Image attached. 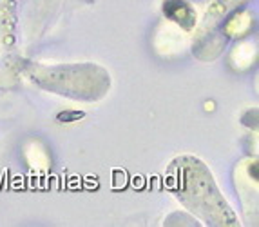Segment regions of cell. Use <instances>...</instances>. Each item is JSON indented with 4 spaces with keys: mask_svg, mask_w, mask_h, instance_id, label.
I'll use <instances>...</instances> for the list:
<instances>
[{
    "mask_svg": "<svg viewBox=\"0 0 259 227\" xmlns=\"http://www.w3.org/2000/svg\"><path fill=\"white\" fill-rule=\"evenodd\" d=\"M163 15L187 31L194 29L196 26V11L187 0H165Z\"/></svg>",
    "mask_w": 259,
    "mask_h": 227,
    "instance_id": "3",
    "label": "cell"
},
{
    "mask_svg": "<svg viewBox=\"0 0 259 227\" xmlns=\"http://www.w3.org/2000/svg\"><path fill=\"white\" fill-rule=\"evenodd\" d=\"M24 73L38 88L69 96L73 100H100L111 88L109 73L95 64H65V66L29 64L24 67Z\"/></svg>",
    "mask_w": 259,
    "mask_h": 227,
    "instance_id": "2",
    "label": "cell"
},
{
    "mask_svg": "<svg viewBox=\"0 0 259 227\" xmlns=\"http://www.w3.org/2000/svg\"><path fill=\"white\" fill-rule=\"evenodd\" d=\"M167 187L207 225H239L238 216L225 200L210 169L199 158L192 155L178 157L167 169Z\"/></svg>",
    "mask_w": 259,
    "mask_h": 227,
    "instance_id": "1",
    "label": "cell"
},
{
    "mask_svg": "<svg viewBox=\"0 0 259 227\" xmlns=\"http://www.w3.org/2000/svg\"><path fill=\"white\" fill-rule=\"evenodd\" d=\"M18 0H0V36L6 44L13 42L15 20H17Z\"/></svg>",
    "mask_w": 259,
    "mask_h": 227,
    "instance_id": "4",
    "label": "cell"
}]
</instances>
